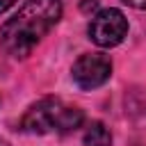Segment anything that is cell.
<instances>
[{"label":"cell","instance_id":"6da1fadb","mask_svg":"<svg viewBox=\"0 0 146 146\" xmlns=\"http://www.w3.org/2000/svg\"><path fill=\"white\" fill-rule=\"evenodd\" d=\"M62 2L59 0H27L0 30L2 46L16 59L27 57L36 43L59 23Z\"/></svg>","mask_w":146,"mask_h":146},{"label":"cell","instance_id":"7a4b0ae2","mask_svg":"<svg viewBox=\"0 0 146 146\" xmlns=\"http://www.w3.org/2000/svg\"><path fill=\"white\" fill-rule=\"evenodd\" d=\"M84 123V112L73 105H64L59 98L48 96L36 100L27 107L21 119V130L30 135H46V132H73Z\"/></svg>","mask_w":146,"mask_h":146},{"label":"cell","instance_id":"3957f363","mask_svg":"<svg viewBox=\"0 0 146 146\" xmlns=\"http://www.w3.org/2000/svg\"><path fill=\"white\" fill-rule=\"evenodd\" d=\"M87 32H89V39L96 46H100V48H114L128 34V18L123 16V11H119L114 7H107V9H100L91 18Z\"/></svg>","mask_w":146,"mask_h":146},{"label":"cell","instance_id":"277c9868","mask_svg":"<svg viewBox=\"0 0 146 146\" xmlns=\"http://www.w3.org/2000/svg\"><path fill=\"white\" fill-rule=\"evenodd\" d=\"M73 82L80 89H96L100 84H105L112 75V59L105 52H87L80 55L71 68Z\"/></svg>","mask_w":146,"mask_h":146},{"label":"cell","instance_id":"5b68a950","mask_svg":"<svg viewBox=\"0 0 146 146\" xmlns=\"http://www.w3.org/2000/svg\"><path fill=\"white\" fill-rule=\"evenodd\" d=\"M84 146H112V132L107 130L105 123L100 121H94L87 132H84Z\"/></svg>","mask_w":146,"mask_h":146},{"label":"cell","instance_id":"8992f818","mask_svg":"<svg viewBox=\"0 0 146 146\" xmlns=\"http://www.w3.org/2000/svg\"><path fill=\"white\" fill-rule=\"evenodd\" d=\"M96 7H98V0H82V2H80V9H82L84 14H89V11H94Z\"/></svg>","mask_w":146,"mask_h":146},{"label":"cell","instance_id":"52a82bcc","mask_svg":"<svg viewBox=\"0 0 146 146\" xmlns=\"http://www.w3.org/2000/svg\"><path fill=\"white\" fill-rule=\"evenodd\" d=\"M125 2L128 7H135V9H146V0H121Z\"/></svg>","mask_w":146,"mask_h":146},{"label":"cell","instance_id":"ba28073f","mask_svg":"<svg viewBox=\"0 0 146 146\" xmlns=\"http://www.w3.org/2000/svg\"><path fill=\"white\" fill-rule=\"evenodd\" d=\"M14 2H16V0H0V14H5V11L14 5Z\"/></svg>","mask_w":146,"mask_h":146},{"label":"cell","instance_id":"9c48e42d","mask_svg":"<svg viewBox=\"0 0 146 146\" xmlns=\"http://www.w3.org/2000/svg\"><path fill=\"white\" fill-rule=\"evenodd\" d=\"M0 146H9V144H7V141H5L2 137H0Z\"/></svg>","mask_w":146,"mask_h":146}]
</instances>
